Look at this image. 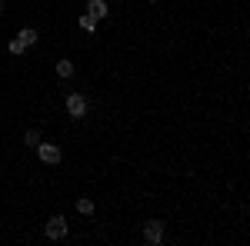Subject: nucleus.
I'll use <instances>...</instances> for the list:
<instances>
[{"instance_id": "5", "label": "nucleus", "mask_w": 250, "mask_h": 246, "mask_svg": "<svg viewBox=\"0 0 250 246\" xmlns=\"http://www.w3.org/2000/svg\"><path fill=\"white\" fill-rule=\"evenodd\" d=\"M87 14L100 23V20H107V14H110V3L107 0H87Z\"/></svg>"}, {"instance_id": "11", "label": "nucleus", "mask_w": 250, "mask_h": 246, "mask_svg": "<svg viewBox=\"0 0 250 246\" xmlns=\"http://www.w3.org/2000/svg\"><path fill=\"white\" fill-rule=\"evenodd\" d=\"M7 50H10L14 57H20V54L27 50V43H23V40H20V37H14V40H10V43H7Z\"/></svg>"}, {"instance_id": "1", "label": "nucleus", "mask_w": 250, "mask_h": 246, "mask_svg": "<svg viewBox=\"0 0 250 246\" xmlns=\"http://www.w3.org/2000/svg\"><path fill=\"white\" fill-rule=\"evenodd\" d=\"M63 107H67V114H70V120H83V116L90 114V100L83 94H67V100H63Z\"/></svg>"}, {"instance_id": "9", "label": "nucleus", "mask_w": 250, "mask_h": 246, "mask_svg": "<svg viewBox=\"0 0 250 246\" xmlns=\"http://www.w3.org/2000/svg\"><path fill=\"white\" fill-rule=\"evenodd\" d=\"M17 37L23 40V43H27V47H34V43H37V40H40V34H37V30H34V27H23V30H20Z\"/></svg>"}, {"instance_id": "8", "label": "nucleus", "mask_w": 250, "mask_h": 246, "mask_svg": "<svg viewBox=\"0 0 250 246\" xmlns=\"http://www.w3.org/2000/svg\"><path fill=\"white\" fill-rule=\"evenodd\" d=\"M40 140H43V133H40V130H34V127H30V130L23 133V147H30V150H34V147H37Z\"/></svg>"}, {"instance_id": "2", "label": "nucleus", "mask_w": 250, "mask_h": 246, "mask_svg": "<svg viewBox=\"0 0 250 246\" xmlns=\"http://www.w3.org/2000/svg\"><path fill=\"white\" fill-rule=\"evenodd\" d=\"M67 233H70V223H67V216H60V213L43 223V236H47V240H67Z\"/></svg>"}, {"instance_id": "6", "label": "nucleus", "mask_w": 250, "mask_h": 246, "mask_svg": "<svg viewBox=\"0 0 250 246\" xmlns=\"http://www.w3.org/2000/svg\"><path fill=\"white\" fill-rule=\"evenodd\" d=\"M74 207H77V213H80V216H94L97 203H94V200H90V196H80V200H77V203H74Z\"/></svg>"}, {"instance_id": "12", "label": "nucleus", "mask_w": 250, "mask_h": 246, "mask_svg": "<svg viewBox=\"0 0 250 246\" xmlns=\"http://www.w3.org/2000/svg\"><path fill=\"white\" fill-rule=\"evenodd\" d=\"M0 14H3V0H0Z\"/></svg>"}, {"instance_id": "3", "label": "nucleus", "mask_w": 250, "mask_h": 246, "mask_svg": "<svg viewBox=\"0 0 250 246\" xmlns=\"http://www.w3.org/2000/svg\"><path fill=\"white\" fill-rule=\"evenodd\" d=\"M34 150H37L40 163H47V167H57L60 160H63V150H60L57 143H43V140H40V143L34 147Z\"/></svg>"}, {"instance_id": "4", "label": "nucleus", "mask_w": 250, "mask_h": 246, "mask_svg": "<svg viewBox=\"0 0 250 246\" xmlns=\"http://www.w3.org/2000/svg\"><path fill=\"white\" fill-rule=\"evenodd\" d=\"M164 236H167L164 220H147V223H144V243H147V246H160V243H164Z\"/></svg>"}, {"instance_id": "7", "label": "nucleus", "mask_w": 250, "mask_h": 246, "mask_svg": "<svg viewBox=\"0 0 250 246\" xmlns=\"http://www.w3.org/2000/svg\"><path fill=\"white\" fill-rule=\"evenodd\" d=\"M77 27H80V30H83V34H97V20L90 17L87 10H83V14H80V17H77Z\"/></svg>"}, {"instance_id": "10", "label": "nucleus", "mask_w": 250, "mask_h": 246, "mask_svg": "<svg viewBox=\"0 0 250 246\" xmlns=\"http://www.w3.org/2000/svg\"><path fill=\"white\" fill-rule=\"evenodd\" d=\"M54 70H57V76L70 80V76H74V63H70V60H57V67H54Z\"/></svg>"}, {"instance_id": "13", "label": "nucleus", "mask_w": 250, "mask_h": 246, "mask_svg": "<svg viewBox=\"0 0 250 246\" xmlns=\"http://www.w3.org/2000/svg\"><path fill=\"white\" fill-rule=\"evenodd\" d=\"M150 3H154V0H150Z\"/></svg>"}]
</instances>
